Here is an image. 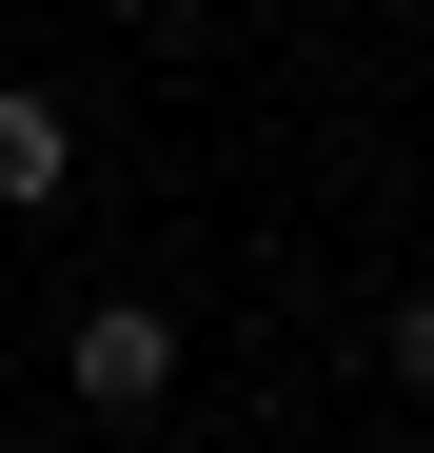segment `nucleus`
I'll return each mask as SVG.
<instances>
[{
	"mask_svg": "<svg viewBox=\"0 0 434 453\" xmlns=\"http://www.w3.org/2000/svg\"><path fill=\"white\" fill-rule=\"evenodd\" d=\"M59 395L80 414H159L178 395V316L159 296H80V316H59Z\"/></svg>",
	"mask_w": 434,
	"mask_h": 453,
	"instance_id": "obj_1",
	"label": "nucleus"
},
{
	"mask_svg": "<svg viewBox=\"0 0 434 453\" xmlns=\"http://www.w3.org/2000/svg\"><path fill=\"white\" fill-rule=\"evenodd\" d=\"M59 178H80V119H59L40 80H0V217H40Z\"/></svg>",
	"mask_w": 434,
	"mask_h": 453,
	"instance_id": "obj_2",
	"label": "nucleus"
},
{
	"mask_svg": "<svg viewBox=\"0 0 434 453\" xmlns=\"http://www.w3.org/2000/svg\"><path fill=\"white\" fill-rule=\"evenodd\" d=\"M395 395L434 414V296H395Z\"/></svg>",
	"mask_w": 434,
	"mask_h": 453,
	"instance_id": "obj_3",
	"label": "nucleus"
},
{
	"mask_svg": "<svg viewBox=\"0 0 434 453\" xmlns=\"http://www.w3.org/2000/svg\"><path fill=\"white\" fill-rule=\"evenodd\" d=\"M99 20H138V0H99Z\"/></svg>",
	"mask_w": 434,
	"mask_h": 453,
	"instance_id": "obj_4",
	"label": "nucleus"
}]
</instances>
